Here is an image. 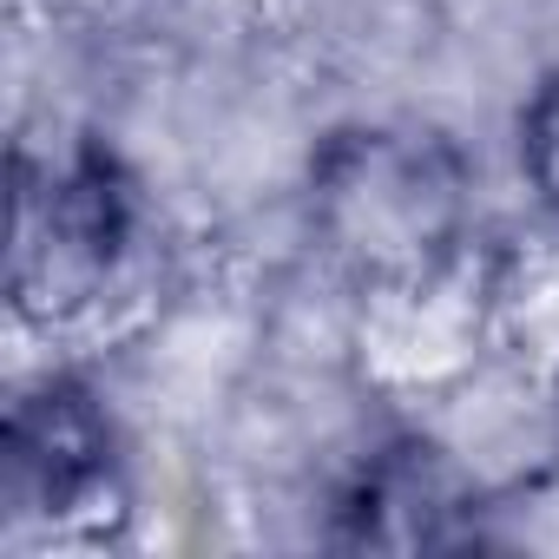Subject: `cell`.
I'll return each mask as SVG.
<instances>
[{
    "label": "cell",
    "mask_w": 559,
    "mask_h": 559,
    "mask_svg": "<svg viewBox=\"0 0 559 559\" xmlns=\"http://www.w3.org/2000/svg\"><path fill=\"white\" fill-rule=\"evenodd\" d=\"M467 211L461 152L441 132L362 126L317 152V230L369 284H421Z\"/></svg>",
    "instance_id": "cell-1"
},
{
    "label": "cell",
    "mask_w": 559,
    "mask_h": 559,
    "mask_svg": "<svg viewBox=\"0 0 559 559\" xmlns=\"http://www.w3.org/2000/svg\"><path fill=\"white\" fill-rule=\"evenodd\" d=\"M132 243V185L106 152L73 165H14V230H8V297L27 323L86 317L126 263Z\"/></svg>",
    "instance_id": "cell-2"
},
{
    "label": "cell",
    "mask_w": 559,
    "mask_h": 559,
    "mask_svg": "<svg viewBox=\"0 0 559 559\" xmlns=\"http://www.w3.org/2000/svg\"><path fill=\"white\" fill-rule=\"evenodd\" d=\"M0 507L8 546L67 552L119 539V461L99 402L73 382H47L14 402L8 448H0Z\"/></svg>",
    "instance_id": "cell-3"
},
{
    "label": "cell",
    "mask_w": 559,
    "mask_h": 559,
    "mask_svg": "<svg viewBox=\"0 0 559 559\" xmlns=\"http://www.w3.org/2000/svg\"><path fill=\"white\" fill-rule=\"evenodd\" d=\"M474 493L454 474V461L428 441H395L369 454V467L349 480L336 507V539L343 546H376V552H421V546H454Z\"/></svg>",
    "instance_id": "cell-4"
},
{
    "label": "cell",
    "mask_w": 559,
    "mask_h": 559,
    "mask_svg": "<svg viewBox=\"0 0 559 559\" xmlns=\"http://www.w3.org/2000/svg\"><path fill=\"white\" fill-rule=\"evenodd\" d=\"M520 165H526V185L539 191V204L559 211V73L520 112Z\"/></svg>",
    "instance_id": "cell-5"
},
{
    "label": "cell",
    "mask_w": 559,
    "mask_h": 559,
    "mask_svg": "<svg viewBox=\"0 0 559 559\" xmlns=\"http://www.w3.org/2000/svg\"><path fill=\"white\" fill-rule=\"evenodd\" d=\"M552 415H559V395H552Z\"/></svg>",
    "instance_id": "cell-6"
}]
</instances>
